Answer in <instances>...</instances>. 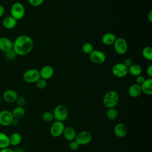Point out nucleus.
Returning <instances> with one entry per match:
<instances>
[{
	"label": "nucleus",
	"instance_id": "nucleus-1",
	"mask_svg": "<svg viewBox=\"0 0 152 152\" xmlns=\"http://www.w3.org/2000/svg\"><path fill=\"white\" fill-rule=\"evenodd\" d=\"M12 42V50L17 55L19 56H24L28 54L34 47L33 40L29 36L26 34L17 36Z\"/></svg>",
	"mask_w": 152,
	"mask_h": 152
},
{
	"label": "nucleus",
	"instance_id": "nucleus-2",
	"mask_svg": "<svg viewBox=\"0 0 152 152\" xmlns=\"http://www.w3.org/2000/svg\"><path fill=\"white\" fill-rule=\"evenodd\" d=\"M119 100V95L115 90H110L106 93L103 98V104L107 109L115 107Z\"/></svg>",
	"mask_w": 152,
	"mask_h": 152
},
{
	"label": "nucleus",
	"instance_id": "nucleus-3",
	"mask_svg": "<svg viewBox=\"0 0 152 152\" xmlns=\"http://www.w3.org/2000/svg\"><path fill=\"white\" fill-rule=\"evenodd\" d=\"M25 12L24 6L19 2H14L11 7L10 15L16 20L22 19L25 15Z\"/></svg>",
	"mask_w": 152,
	"mask_h": 152
},
{
	"label": "nucleus",
	"instance_id": "nucleus-4",
	"mask_svg": "<svg viewBox=\"0 0 152 152\" xmlns=\"http://www.w3.org/2000/svg\"><path fill=\"white\" fill-rule=\"evenodd\" d=\"M54 119L56 121L64 122L67 119L69 115L67 107L64 104L57 105L53 112Z\"/></svg>",
	"mask_w": 152,
	"mask_h": 152
},
{
	"label": "nucleus",
	"instance_id": "nucleus-5",
	"mask_svg": "<svg viewBox=\"0 0 152 152\" xmlns=\"http://www.w3.org/2000/svg\"><path fill=\"white\" fill-rule=\"evenodd\" d=\"M23 80L27 83H35L40 78L39 71L35 68H30L26 70L23 75Z\"/></svg>",
	"mask_w": 152,
	"mask_h": 152
},
{
	"label": "nucleus",
	"instance_id": "nucleus-6",
	"mask_svg": "<svg viewBox=\"0 0 152 152\" xmlns=\"http://www.w3.org/2000/svg\"><path fill=\"white\" fill-rule=\"evenodd\" d=\"M113 45L115 52L119 55H124L128 50V43L126 40L122 37L116 38Z\"/></svg>",
	"mask_w": 152,
	"mask_h": 152
},
{
	"label": "nucleus",
	"instance_id": "nucleus-7",
	"mask_svg": "<svg viewBox=\"0 0 152 152\" xmlns=\"http://www.w3.org/2000/svg\"><path fill=\"white\" fill-rule=\"evenodd\" d=\"M89 58L90 61L93 64L100 65L105 62L106 56L103 52L99 50L94 49L93 51L89 54Z\"/></svg>",
	"mask_w": 152,
	"mask_h": 152
},
{
	"label": "nucleus",
	"instance_id": "nucleus-8",
	"mask_svg": "<svg viewBox=\"0 0 152 152\" xmlns=\"http://www.w3.org/2000/svg\"><path fill=\"white\" fill-rule=\"evenodd\" d=\"M92 140L91 133L87 131H82L77 133L75 140L80 145H84L89 144Z\"/></svg>",
	"mask_w": 152,
	"mask_h": 152
},
{
	"label": "nucleus",
	"instance_id": "nucleus-9",
	"mask_svg": "<svg viewBox=\"0 0 152 152\" xmlns=\"http://www.w3.org/2000/svg\"><path fill=\"white\" fill-rule=\"evenodd\" d=\"M112 74L118 78H122L128 74V68L122 62L115 64L112 68Z\"/></svg>",
	"mask_w": 152,
	"mask_h": 152
},
{
	"label": "nucleus",
	"instance_id": "nucleus-10",
	"mask_svg": "<svg viewBox=\"0 0 152 152\" xmlns=\"http://www.w3.org/2000/svg\"><path fill=\"white\" fill-rule=\"evenodd\" d=\"M65 127V126L63 122L55 121L50 128V134L55 138L59 137L62 135Z\"/></svg>",
	"mask_w": 152,
	"mask_h": 152
},
{
	"label": "nucleus",
	"instance_id": "nucleus-11",
	"mask_svg": "<svg viewBox=\"0 0 152 152\" xmlns=\"http://www.w3.org/2000/svg\"><path fill=\"white\" fill-rule=\"evenodd\" d=\"M14 117L11 111L3 110L0 112V125L3 126H8L12 124Z\"/></svg>",
	"mask_w": 152,
	"mask_h": 152
},
{
	"label": "nucleus",
	"instance_id": "nucleus-12",
	"mask_svg": "<svg viewBox=\"0 0 152 152\" xmlns=\"http://www.w3.org/2000/svg\"><path fill=\"white\" fill-rule=\"evenodd\" d=\"M113 132L116 137L118 138H124L126 136L128 132V129L126 125L124 123L120 122L117 124L113 129Z\"/></svg>",
	"mask_w": 152,
	"mask_h": 152
},
{
	"label": "nucleus",
	"instance_id": "nucleus-13",
	"mask_svg": "<svg viewBox=\"0 0 152 152\" xmlns=\"http://www.w3.org/2000/svg\"><path fill=\"white\" fill-rule=\"evenodd\" d=\"M18 96V94L15 90L8 89L4 92L2 94V99L5 102L12 103L15 102Z\"/></svg>",
	"mask_w": 152,
	"mask_h": 152
},
{
	"label": "nucleus",
	"instance_id": "nucleus-14",
	"mask_svg": "<svg viewBox=\"0 0 152 152\" xmlns=\"http://www.w3.org/2000/svg\"><path fill=\"white\" fill-rule=\"evenodd\" d=\"M13 42L6 37H0V50L5 53L12 49Z\"/></svg>",
	"mask_w": 152,
	"mask_h": 152
},
{
	"label": "nucleus",
	"instance_id": "nucleus-15",
	"mask_svg": "<svg viewBox=\"0 0 152 152\" xmlns=\"http://www.w3.org/2000/svg\"><path fill=\"white\" fill-rule=\"evenodd\" d=\"M39 72L40 78L47 80L52 77L54 74V69L50 65H45L40 69Z\"/></svg>",
	"mask_w": 152,
	"mask_h": 152
},
{
	"label": "nucleus",
	"instance_id": "nucleus-16",
	"mask_svg": "<svg viewBox=\"0 0 152 152\" xmlns=\"http://www.w3.org/2000/svg\"><path fill=\"white\" fill-rule=\"evenodd\" d=\"M2 24L4 28L6 29L11 30L16 27L17 24V20H16L11 15H8L2 19Z\"/></svg>",
	"mask_w": 152,
	"mask_h": 152
},
{
	"label": "nucleus",
	"instance_id": "nucleus-17",
	"mask_svg": "<svg viewBox=\"0 0 152 152\" xmlns=\"http://www.w3.org/2000/svg\"><path fill=\"white\" fill-rule=\"evenodd\" d=\"M62 135H64L65 140L68 141H71L75 140L77 132L73 127L67 126L65 127Z\"/></svg>",
	"mask_w": 152,
	"mask_h": 152
},
{
	"label": "nucleus",
	"instance_id": "nucleus-18",
	"mask_svg": "<svg viewBox=\"0 0 152 152\" xmlns=\"http://www.w3.org/2000/svg\"><path fill=\"white\" fill-rule=\"evenodd\" d=\"M141 91L146 95L150 96L152 94V78L145 79L143 83L140 85Z\"/></svg>",
	"mask_w": 152,
	"mask_h": 152
},
{
	"label": "nucleus",
	"instance_id": "nucleus-19",
	"mask_svg": "<svg viewBox=\"0 0 152 152\" xmlns=\"http://www.w3.org/2000/svg\"><path fill=\"white\" fill-rule=\"evenodd\" d=\"M141 88L140 85L136 83L132 84L128 88V94L132 98H137L141 94Z\"/></svg>",
	"mask_w": 152,
	"mask_h": 152
},
{
	"label": "nucleus",
	"instance_id": "nucleus-20",
	"mask_svg": "<svg viewBox=\"0 0 152 152\" xmlns=\"http://www.w3.org/2000/svg\"><path fill=\"white\" fill-rule=\"evenodd\" d=\"M116 39V37L115 34L110 32H107L104 33L102 37V43L106 45L109 46L113 44L115 40Z\"/></svg>",
	"mask_w": 152,
	"mask_h": 152
},
{
	"label": "nucleus",
	"instance_id": "nucleus-21",
	"mask_svg": "<svg viewBox=\"0 0 152 152\" xmlns=\"http://www.w3.org/2000/svg\"><path fill=\"white\" fill-rule=\"evenodd\" d=\"M10 145L17 146L19 145L22 141V136L19 132H13L9 136Z\"/></svg>",
	"mask_w": 152,
	"mask_h": 152
},
{
	"label": "nucleus",
	"instance_id": "nucleus-22",
	"mask_svg": "<svg viewBox=\"0 0 152 152\" xmlns=\"http://www.w3.org/2000/svg\"><path fill=\"white\" fill-rule=\"evenodd\" d=\"M128 74L137 77L141 74L142 68L140 65L136 64H132L129 67H128Z\"/></svg>",
	"mask_w": 152,
	"mask_h": 152
},
{
	"label": "nucleus",
	"instance_id": "nucleus-23",
	"mask_svg": "<svg viewBox=\"0 0 152 152\" xmlns=\"http://www.w3.org/2000/svg\"><path fill=\"white\" fill-rule=\"evenodd\" d=\"M11 113L14 119H17L19 120L24 116L25 110L23 107L16 106L12 109V110L11 111Z\"/></svg>",
	"mask_w": 152,
	"mask_h": 152
},
{
	"label": "nucleus",
	"instance_id": "nucleus-24",
	"mask_svg": "<svg viewBox=\"0 0 152 152\" xmlns=\"http://www.w3.org/2000/svg\"><path fill=\"white\" fill-rule=\"evenodd\" d=\"M10 145L9 136L4 132H0V149L9 147Z\"/></svg>",
	"mask_w": 152,
	"mask_h": 152
},
{
	"label": "nucleus",
	"instance_id": "nucleus-25",
	"mask_svg": "<svg viewBox=\"0 0 152 152\" xmlns=\"http://www.w3.org/2000/svg\"><path fill=\"white\" fill-rule=\"evenodd\" d=\"M118 111L115 107L107 109L106 111V117L109 120L114 121L118 117Z\"/></svg>",
	"mask_w": 152,
	"mask_h": 152
},
{
	"label": "nucleus",
	"instance_id": "nucleus-26",
	"mask_svg": "<svg viewBox=\"0 0 152 152\" xmlns=\"http://www.w3.org/2000/svg\"><path fill=\"white\" fill-rule=\"evenodd\" d=\"M142 55L144 59L151 61L152 60V48L150 46H145L142 50Z\"/></svg>",
	"mask_w": 152,
	"mask_h": 152
},
{
	"label": "nucleus",
	"instance_id": "nucleus-27",
	"mask_svg": "<svg viewBox=\"0 0 152 152\" xmlns=\"http://www.w3.org/2000/svg\"><path fill=\"white\" fill-rule=\"evenodd\" d=\"M82 50L86 54H90L94 50V47L91 43L86 42L82 46Z\"/></svg>",
	"mask_w": 152,
	"mask_h": 152
},
{
	"label": "nucleus",
	"instance_id": "nucleus-28",
	"mask_svg": "<svg viewBox=\"0 0 152 152\" xmlns=\"http://www.w3.org/2000/svg\"><path fill=\"white\" fill-rule=\"evenodd\" d=\"M42 118V119L46 122H51L55 119L53 112L50 111H46L43 113Z\"/></svg>",
	"mask_w": 152,
	"mask_h": 152
},
{
	"label": "nucleus",
	"instance_id": "nucleus-29",
	"mask_svg": "<svg viewBox=\"0 0 152 152\" xmlns=\"http://www.w3.org/2000/svg\"><path fill=\"white\" fill-rule=\"evenodd\" d=\"M35 83H36V86L37 88H38L39 89H40V90L45 89L47 86L46 80H44L42 78H39Z\"/></svg>",
	"mask_w": 152,
	"mask_h": 152
},
{
	"label": "nucleus",
	"instance_id": "nucleus-30",
	"mask_svg": "<svg viewBox=\"0 0 152 152\" xmlns=\"http://www.w3.org/2000/svg\"><path fill=\"white\" fill-rule=\"evenodd\" d=\"M17 56V55L15 53V52L12 49L7 52H5L4 57L8 61H12V60H14Z\"/></svg>",
	"mask_w": 152,
	"mask_h": 152
},
{
	"label": "nucleus",
	"instance_id": "nucleus-31",
	"mask_svg": "<svg viewBox=\"0 0 152 152\" xmlns=\"http://www.w3.org/2000/svg\"><path fill=\"white\" fill-rule=\"evenodd\" d=\"M17 106L20 107H24L26 104V100L23 96H18L15 102Z\"/></svg>",
	"mask_w": 152,
	"mask_h": 152
},
{
	"label": "nucleus",
	"instance_id": "nucleus-32",
	"mask_svg": "<svg viewBox=\"0 0 152 152\" xmlns=\"http://www.w3.org/2000/svg\"><path fill=\"white\" fill-rule=\"evenodd\" d=\"M79 147H80V145L78 144V142L75 140L69 141V148L70 150L75 151V150H78Z\"/></svg>",
	"mask_w": 152,
	"mask_h": 152
},
{
	"label": "nucleus",
	"instance_id": "nucleus-33",
	"mask_svg": "<svg viewBox=\"0 0 152 152\" xmlns=\"http://www.w3.org/2000/svg\"><path fill=\"white\" fill-rule=\"evenodd\" d=\"M45 0H28L30 5L33 7H38L44 2Z\"/></svg>",
	"mask_w": 152,
	"mask_h": 152
},
{
	"label": "nucleus",
	"instance_id": "nucleus-34",
	"mask_svg": "<svg viewBox=\"0 0 152 152\" xmlns=\"http://www.w3.org/2000/svg\"><path fill=\"white\" fill-rule=\"evenodd\" d=\"M145 78L144 76L141 75H138L136 77V78H135V82H136V84H138V85H141L143 82L145 81Z\"/></svg>",
	"mask_w": 152,
	"mask_h": 152
},
{
	"label": "nucleus",
	"instance_id": "nucleus-35",
	"mask_svg": "<svg viewBox=\"0 0 152 152\" xmlns=\"http://www.w3.org/2000/svg\"><path fill=\"white\" fill-rule=\"evenodd\" d=\"M123 64L125 65V66H126L128 68V67H129L132 64V60L130 59V58H125L124 60V61H123Z\"/></svg>",
	"mask_w": 152,
	"mask_h": 152
},
{
	"label": "nucleus",
	"instance_id": "nucleus-36",
	"mask_svg": "<svg viewBox=\"0 0 152 152\" xmlns=\"http://www.w3.org/2000/svg\"><path fill=\"white\" fill-rule=\"evenodd\" d=\"M146 72L147 75L149 76L150 78H151L152 77V65H150L146 69Z\"/></svg>",
	"mask_w": 152,
	"mask_h": 152
},
{
	"label": "nucleus",
	"instance_id": "nucleus-37",
	"mask_svg": "<svg viewBox=\"0 0 152 152\" xmlns=\"http://www.w3.org/2000/svg\"><path fill=\"white\" fill-rule=\"evenodd\" d=\"M5 13V8L3 5H0V18L4 15Z\"/></svg>",
	"mask_w": 152,
	"mask_h": 152
},
{
	"label": "nucleus",
	"instance_id": "nucleus-38",
	"mask_svg": "<svg viewBox=\"0 0 152 152\" xmlns=\"http://www.w3.org/2000/svg\"><path fill=\"white\" fill-rule=\"evenodd\" d=\"M0 152H14V150L7 147L5 148H2V149H0Z\"/></svg>",
	"mask_w": 152,
	"mask_h": 152
},
{
	"label": "nucleus",
	"instance_id": "nucleus-39",
	"mask_svg": "<svg viewBox=\"0 0 152 152\" xmlns=\"http://www.w3.org/2000/svg\"><path fill=\"white\" fill-rule=\"evenodd\" d=\"M147 18L148 21L151 23L152 22V10H150L148 12V14H147Z\"/></svg>",
	"mask_w": 152,
	"mask_h": 152
},
{
	"label": "nucleus",
	"instance_id": "nucleus-40",
	"mask_svg": "<svg viewBox=\"0 0 152 152\" xmlns=\"http://www.w3.org/2000/svg\"><path fill=\"white\" fill-rule=\"evenodd\" d=\"M18 120L17 119H14L11 125H14V126H15V125H18Z\"/></svg>",
	"mask_w": 152,
	"mask_h": 152
},
{
	"label": "nucleus",
	"instance_id": "nucleus-41",
	"mask_svg": "<svg viewBox=\"0 0 152 152\" xmlns=\"http://www.w3.org/2000/svg\"><path fill=\"white\" fill-rule=\"evenodd\" d=\"M14 151V152H24L22 149H20V148H17Z\"/></svg>",
	"mask_w": 152,
	"mask_h": 152
},
{
	"label": "nucleus",
	"instance_id": "nucleus-42",
	"mask_svg": "<svg viewBox=\"0 0 152 152\" xmlns=\"http://www.w3.org/2000/svg\"><path fill=\"white\" fill-rule=\"evenodd\" d=\"M1 102H2V99H1V97H0V104H1Z\"/></svg>",
	"mask_w": 152,
	"mask_h": 152
}]
</instances>
